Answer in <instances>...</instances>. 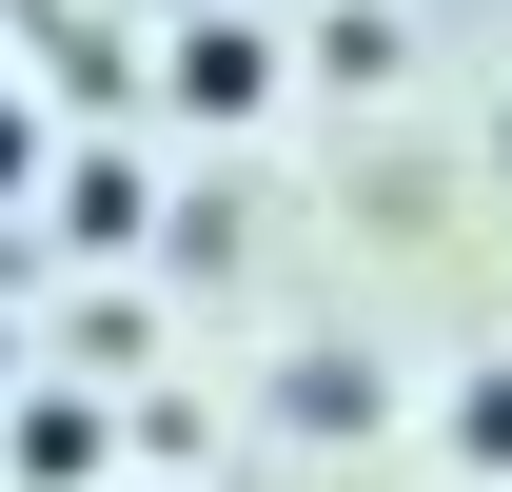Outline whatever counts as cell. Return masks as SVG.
<instances>
[{
    "label": "cell",
    "instance_id": "obj_1",
    "mask_svg": "<svg viewBox=\"0 0 512 492\" xmlns=\"http://www.w3.org/2000/svg\"><path fill=\"white\" fill-rule=\"evenodd\" d=\"M158 99H178V119H256V99H276V20H237V0H197L178 40H158Z\"/></svg>",
    "mask_w": 512,
    "mask_h": 492
},
{
    "label": "cell",
    "instance_id": "obj_2",
    "mask_svg": "<svg viewBox=\"0 0 512 492\" xmlns=\"http://www.w3.org/2000/svg\"><path fill=\"white\" fill-rule=\"evenodd\" d=\"M0 473H20V492H119V414H99V394H60V374H40V394L0 414Z\"/></svg>",
    "mask_w": 512,
    "mask_h": 492
},
{
    "label": "cell",
    "instance_id": "obj_3",
    "mask_svg": "<svg viewBox=\"0 0 512 492\" xmlns=\"http://www.w3.org/2000/svg\"><path fill=\"white\" fill-rule=\"evenodd\" d=\"M316 79L394 99V79H414V20H394V0H335V20H316Z\"/></svg>",
    "mask_w": 512,
    "mask_h": 492
},
{
    "label": "cell",
    "instance_id": "obj_4",
    "mask_svg": "<svg viewBox=\"0 0 512 492\" xmlns=\"http://www.w3.org/2000/svg\"><path fill=\"white\" fill-rule=\"evenodd\" d=\"M276 414H296V433H375L394 374H375V355H296V374H276Z\"/></svg>",
    "mask_w": 512,
    "mask_h": 492
},
{
    "label": "cell",
    "instance_id": "obj_5",
    "mask_svg": "<svg viewBox=\"0 0 512 492\" xmlns=\"http://www.w3.org/2000/svg\"><path fill=\"white\" fill-rule=\"evenodd\" d=\"M453 453H473V473H512V374H473V394H453Z\"/></svg>",
    "mask_w": 512,
    "mask_h": 492
},
{
    "label": "cell",
    "instance_id": "obj_6",
    "mask_svg": "<svg viewBox=\"0 0 512 492\" xmlns=\"http://www.w3.org/2000/svg\"><path fill=\"white\" fill-rule=\"evenodd\" d=\"M0 197H40V119H20V99H0Z\"/></svg>",
    "mask_w": 512,
    "mask_h": 492
},
{
    "label": "cell",
    "instance_id": "obj_7",
    "mask_svg": "<svg viewBox=\"0 0 512 492\" xmlns=\"http://www.w3.org/2000/svg\"><path fill=\"white\" fill-rule=\"evenodd\" d=\"M0 414H20V355H0Z\"/></svg>",
    "mask_w": 512,
    "mask_h": 492
}]
</instances>
